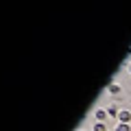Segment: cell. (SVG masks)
<instances>
[{"mask_svg":"<svg viewBox=\"0 0 131 131\" xmlns=\"http://www.w3.org/2000/svg\"><path fill=\"white\" fill-rule=\"evenodd\" d=\"M118 122H122V125H131V112H129V109H120V114H118Z\"/></svg>","mask_w":131,"mask_h":131,"instance_id":"cell-1","label":"cell"},{"mask_svg":"<svg viewBox=\"0 0 131 131\" xmlns=\"http://www.w3.org/2000/svg\"><path fill=\"white\" fill-rule=\"evenodd\" d=\"M107 116H109L107 109H96V114H94L96 120H94V122H105V120H107Z\"/></svg>","mask_w":131,"mask_h":131,"instance_id":"cell-2","label":"cell"},{"mask_svg":"<svg viewBox=\"0 0 131 131\" xmlns=\"http://www.w3.org/2000/svg\"><path fill=\"white\" fill-rule=\"evenodd\" d=\"M92 131H107V125H105V122H94Z\"/></svg>","mask_w":131,"mask_h":131,"instance_id":"cell-3","label":"cell"},{"mask_svg":"<svg viewBox=\"0 0 131 131\" xmlns=\"http://www.w3.org/2000/svg\"><path fill=\"white\" fill-rule=\"evenodd\" d=\"M107 114H109V116H116V118H118V114H120V109H118L116 105H109V107H107Z\"/></svg>","mask_w":131,"mask_h":131,"instance_id":"cell-4","label":"cell"},{"mask_svg":"<svg viewBox=\"0 0 131 131\" xmlns=\"http://www.w3.org/2000/svg\"><path fill=\"white\" fill-rule=\"evenodd\" d=\"M114 131H131V125H122V122H118Z\"/></svg>","mask_w":131,"mask_h":131,"instance_id":"cell-5","label":"cell"},{"mask_svg":"<svg viewBox=\"0 0 131 131\" xmlns=\"http://www.w3.org/2000/svg\"><path fill=\"white\" fill-rule=\"evenodd\" d=\"M109 92H112V94H118V92H120V85H118V83H112V85H109Z\"/></svg>","mask_w":131,"mask_h":131,"instance_id":"cell-6","label":"cell"},{"mask_svg":"<svg viewBox=\"0 0 131 131\" xmlns=\"http://www.w3.org/2000/svg\"><path fill=\"white\" fill-rule=\"evenodd\" d=\"M129 72H131V63H129Z\"/></svg>","mask_w":131,"mask_h":131,"instance_id":"cell-7","label":"cell"},{"mask_svg":"<svg viewBox=\"0 0 131 131\" xmlns=\"http://www.w3.org/2000/svg\"><path fill=\"white\" fill-rule=\"evenodd\" d=\"M79 131H83V129H79Z\"/></svg>","mask_w":131,"mask_h":131,"instance_id":"cell-8","label":"cell"}]
</instances>
